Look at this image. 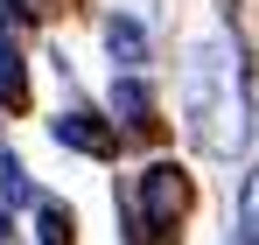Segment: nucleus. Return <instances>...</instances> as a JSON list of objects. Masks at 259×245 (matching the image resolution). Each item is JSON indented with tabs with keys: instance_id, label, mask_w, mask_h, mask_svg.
<instances>
[{
	"instance_id": "f257e3e1",
	"label": "nucleus",
	"mask_w": 259,
	"mask_h": 245,
	"mask_svg": "<svg viewBox=\"0 0 259 245\" xmlns=\"http://www.w3.org/2000/svg\"><path fill=\"white\" fill-rule=\"evenodd\" d=\"M182 119L203 154H238L252 140V77H245V56L224 28L203 35L182 63Z\"/></svg>"
},
{
	"instance_id": "f03ea898",
	"label": "nucleus",
	"mask_w": 259,
	"mask_h": 245,
	"mask_svg": "<svg viewBox=\"0 0 259 245\" xmlns=\"http://www.w3.org/2000/svg\"><path fill=\"white\" fill-rule=\"evenodd\" d=\"M133 196H140V217H147V231H168L175 217L189 210V196H196V189H189V175H182L175 161H154L147 175H140V189H133Z\"/></svg>"
},
{
	"instance_id": "7ed1b4c3",
	"label": "nucleus",
	"mask_w": 259,
	"mask_h": 245,
	"mask_svg": "<svg viewBox=\"0 0 259 245\" xmlns=\"http://www.w3.org/2000/svg\"><path fill=\"white\" fill-rule=\"evenodd\" d=\"M56 140L77 147V154H112V126L91 119V112H63V119H56Z\"/></svg>"
},
{
	"instance_id": "20e7f679",
	"label": "nucleus",
	"mask_w": 259,
	"mask_h": 245,
	"mask_svg": "<svg viewBox=\"0 0 259 245\" xmlns=\"http://www.w3.org/2000/svg\"><path fill=\"white\" fill-rule=\"evenodd\" d=\"M105 49H112V63H147V28H140V21H133V14H112V21H105Z\"/></svg>"
},
{
	"instance_id": "39448f33",
	"label": "nucleus",
	"mask_w": 259,
	"mask_h": 245,
	"mask_svg": "<svg viewBox=\"0 0 259 245\" xmlns=\"http://www.w3.org/2000/svg\"><path fill=\"white\" fill-rule=\"evenodd\" d=\"M112 112H119V126H133V133H147V119H154V98H147V84L133 77V70L112 84Z\"/></svg>"
},
{
	"instance_id": "423d86ee",
	"label": "nucleus",
	"mask_w": 259,
	"mask_h": 245,
	"mask_svg": "<svg viewBox=\"0 0 259 245\" xmlns=\"http://www.w3.org/2000/svg\"><path fill=\"white\" fill-rule=\"evenodd\" d=\"M35 231H42V245H70V210L56 196H35Z\"/></svg>"
},
{
	"instance_id": "0eeeda50",
	"label": "nucleus",
	"mask_w": 259,
	"mask_h": 245,
	"mask_svg": "<svg viewBox=\"0 0 259 245\" xmlns=\"http://www.w3.org/2000/svg\"><path fill=\"white\" fill-rule=\"evenodd\" d=\"M238 245H259V168L245 175V189H238Z\"/></svg>"
},
{
	"instance_id": "6e6552de",
	"label": "nucleus",
	"mask_w": 259,
	"mask_h": 245,
	"mask_svg": "<svg viewBox=\"0 0 259 245\" xmlns=\"http://www.w3.org/2000/svg\"><path fill=\"white\" fill-rule=\"evenodd\" d=\"M0 105H28V70L14 49H0Z\"/></svg>"
}]
</instances>
